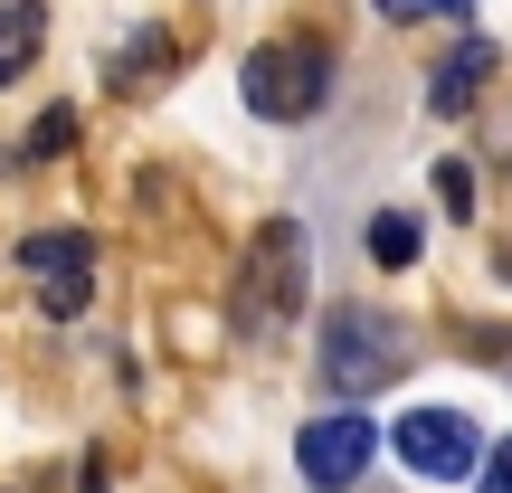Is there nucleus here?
I'll list each match as a JSON object with an SVG mask.
<instances>
[{"instance_id":"1","label":"nucleus","mask_w":512,"mask_h":493,"mask_svg":"<svg viewBox=\"0 0 512 493\" xmlns=\"http://www.w3.org/2000/svg\"><path fill=\"white\" fill-rule=\"evenodd\" d=\"M313 304V256H304V228L294 219H266L256 238L238 247V342L247 351H266V342H285L294 332V313Z\"/></svg>"},{"instance_id":"2","label":"nucleus","mask_w":512,"mask_h":493,"mask_svg":"<svg viewBox=\"0 0 512 493\" xmlns=\"http://www.w3.org/2000/svg\"><path fill=\"white\" fill-rule=\"evenodd\" d=\"M313 361H323V389L370 399V389L408 380V361H418V332H408L399 313H380V304H332L323 332H313Z\"/></svg>"},{"instance_id":"3","label":"nucleus","mask_w":512,"mask_h":493,"mask_svg":"<svg viewBox=\"0 0 512 493\" xmlns=\"http://www.w3.org/2000/svg\"><path fill=\"white\" fill-rule=\"evenodd\" d=\"M238 95H247V114L256 124H304V114H323V95H332V48L323 38H266V48H247V67H238Z\"/></svg>"},{"instance_id":"4","label":"nucleus","mask_w":512,"mask_h":493,"mask_svg":"<svg viewBox=\"0 0 512 493\" xmlns=\"http://www.w3.org/2000/svg\"><path fill=\"white\" fill-rule=\"evenodd\" d=\"M389 456L418 484H465L484 465V427L465 418V408H408V418L389 427Z\"/></svg>"},{"instance_id":"5","label":"nucleus","mask_w":512,"mask_h":493,"mask_svg":"<svg viewBox=\"0 0 512 493\" xmlns=\"http://www.w3.org/2000/svg\"><path fill=\"white\" fill-rule=\"evenodd\" d=\"M370 456H380V427H370L361 408H332V418H313L304 437H294V475L313 493H351L370 475Z\"/></svg>"},{"instance_id":"6","label":"nucleus","mask_w":512,"mask_h":493,"mask_svg":"<svg viewBox=\"0 0 512 493\" xmlns=\"http://www.w3.org/2000/svg\"><path fill=\"white\" fill-rule=\"evenodd\" d=\"M19 275L38 285V313L48 323H76L86 294H95V247L76 228H38V238H19Z\"/></svg>"},{"instance_id":"7","label":"nucleus","mask_w":512,"mask_h":493,"mask_svg":"<svg viewBox=\"0 0 512 493\" xmlns=\"http://www.w3.org/2000/svg\"><path fill=\"white\" fill-rule=\"evenodd\" d=\"M484 76H494V48H484V38H456V48L437 57V76H427V114H465L484 95Z\"/></svg>"},{"instance_id":"8","label":"nucleus","mask_w":512,"mask_h":493,"mask_svg":"<svg viewBox=\"0 0 512 493\" xmlns=\"http://www.w3.org/2000/svg\"><path fill=\"white\" fill-rule=\"evenodd\" d=\"M171 67H181V38H171V29H133L124 48H114V67H105V76H114L124 95H152Z\"/></svg>"},{"instance_id":"9","label":"nucleus","mask_w":512,"mask_h":493,"mask_svg":"<svg viewBox=\"0 0 512 493\" xmlns=\"http://www.w3.org/2000/svg\"><path fill=\"white\" fill-rule=\"evenodd\" d=\"M361 247H370V266H418V209H370V228H361Z\"/></svg>"},{"instance_id":"10","label":"nucleus","mask_w":512,"mask_h":493,"mask_svg":"<svg viewBox=\"0 0 512 493\" xmlns=\"http://www.w3.org/2000/svg\"><path fill=\"white\" fill-rule=\"evenodd\" d=\"M38 29H48V19H38V0H0V86L38 57Z\"/></svg>"},{"instance_id":"11","label":"nucleus","mask_w":512,"mask_h":493,"mask_svg":"<svg viewBox=\"0 0 512 493\" xmlns=\"http://www.w3.org/2000/svg\"><path fill=\"white\" fill-rule=\"evenodd\" d=\"M67 143H76V105H48V114L29 124V143H19V162H57Z\"/></svg>"},{"instance_id":"12","label":"nucleus","mask_w":512,"mask_h":493,"mask_svg":"<svg viewBox=\"0 0 512 493\" xmlns=\"http://www.w3.org/2000/svg\"><path fill=\"white\" fill-rule=\"evenodd\" d=\"M380 19L418 29V19H475V0H380Z\"/></svg>"},{"instance_id":"13","label":"nucleus","mask_w":512,"mask_h":493,"mask_svg":"<svg viewBox=\"0 0 512 493\" xmlns=\"http://www.w3.org/2000/svg\"><path fill=\"white\" fill-rule=\"evenodd\" d=\"M437 200H446V219H475V171H465V162H437Z\"/></svg>"},{"instance_id":"14","label":"nucleus","mask_w":512,"mask_h":493,"mask_svg":"<svg viewBox=\"0 0 512 493\" xmlns=\"http://www.w3.org/2000/svg\"><path fill=\"white\" fill-rule=\"evenodd\" d=\"M475 493H512V437H503V446H484V465H475Z\"/></svg>"}]
</instances>
